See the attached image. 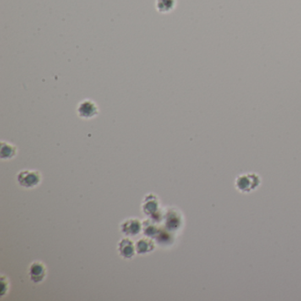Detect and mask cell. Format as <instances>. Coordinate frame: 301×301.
Instances as JSON below:
<instances>
[{"mask_svg":"<svg viewBox=\"0 0 301 301\" xmlns=\"http://www.w3.org/2000/svg\"><path fill=\"white\" fill-rule=\"evenodd\" d=\"M117 251L118 254L124 259H132L135 254H136V248L135 245L130 238H122L118 244H117Z\"/></svg>","mask_w":301,"mask_h":301,"instance_id":"277c9868","label":"cell"},{"mask_svg":"<svg viewBox=\"0 0 301 301\" xmlns=\"http://www.w3.org/2000/svg\"><path fill=\"white\" fill-rule=\"evenodd\" d=\"M42 174L36 170H23L17 175V181L21 187L28 189L35 188L41 183Z\"/></svg>","mask_w":301,"mask_h":301,"instance_id":"6da1fadb","label":"cell"},{"mask_svg":"<svg viewBox=\"0 0 301 301\" xmlns=\"http://www.w3.org/2000/svg\"><path fill=\"white\" fill-rule=\"evenodd\" d=\"M17 155V148L11 143L7 142H1V149H0V157L4 160H9V159L15 157Z\"/></svg>","mask_w":301,"mask_h":301,"instance_id":"52a82bcc","label":"cell"},{"mask_svg":"<svg viewBox=\"0 0 301 301\" xmlns=\"http://www.w3.org/2000/svg\"><path fill=\"white\" fill-rule=\"evenodd\" d=\"M29 278L34 284H41L47 276V269L42 262H33L29 269Z\"/></svg>","mask_w":301,"mask_h":301,"instance_id":"3957f363","label":"cell"},{"mask_svg":"<svg viewBox=\"0 0 301 301\" xmlns=\"http://www.w3.org/2000/svg\"><path fill=\"white\" fill-rule=\"evenodd\" d=\"M121 232L127 236H135L142 231V224L138 219H128L121 225Z\"/></svg>","mask_w":301,"mask_h":301,"instance_id":"5b68a950","label":"cell"},{"mask_svg":"<svg viewBox=\"0 0 301 301\" xmlns=\"http://www.w3.org/2000/svg\"><path fill=\"white\" fill-rule=\"evenodd\" d=\"M136 253L138 254H147L155 249V244L150 238H143L137 241L135 244Z\"/></svg>","mask_w":301,"mask_h":301,"instance_id":"8992f818","label":"cell"},{"mask_svg":"<svg viewBox=\"0 0 301 301\" xmlns=\"http://www.w3.org/2000/svg\"><path fill=\"white\" fill-rule=\"evenodd\" d=\"M77 114L83 119H91L99 114V108L95 102L85 99L77 107Z\"/></svg>","mask_w":301,"mask_h":301,"instance_id":"7a4b0ae2","label":"cell"},{"mask_svg":"<svg viewBox=\"0 0 301 301\" xmlns=\"http://www.w3.org/2000/svg\"><path fill=\"white\" fill-rule=\"evenodd\" d=\"M177 7V0H155V8L160 13H171Z\"/></svg>","mask_w":301,"mask_h":301,"instance_id":"ba28073f","label":"cell"},{"mask_svg":"<svg viewBox=\"0 0 301 301\" xmlns=\"http://www.w3.org/2000/svg\"><path fill=\"white\" fill-rule=\"evenodd\" d=\"M0 295L1 297H4L7 291H8V280L6 276H2L1 277V288H0Z\"/></svg>","mask_w":301,"mask_h":301,"instance_id":"30bf717a","label":"cell"},{"mask_svg":"<svg viewBox=\"0 0 301 301\" xmlns=\"http://www.w3.org/2000/svg\"><path fill=\"white\" fill-rule=\"evenodd\" d=\"M157 209H158V200L156 199V196L149 194V196L146 197L144 200L143 211L147 215H152L157 211Z\"/></svg>","mask_w":301,"mask_h":301,"instance_id":"9c48e42d","label":"cell"}]
</instances>
